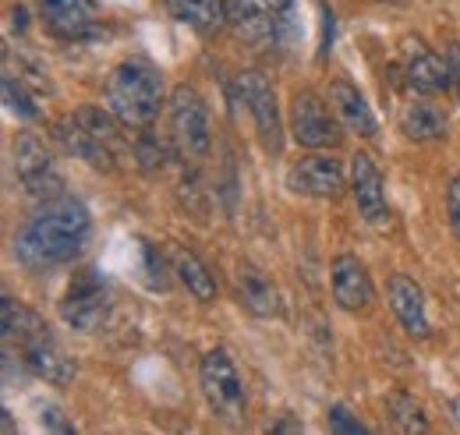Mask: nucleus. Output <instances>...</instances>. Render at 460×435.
I'll use <instances>...</instances> for the list:
<instances>
[{
    "label": "nucleus",
    "mask_w": 460,
    "mask_h": 435,
    "mask_svg": "<svg viewBox=\"0 0 460 435\" xmlns=\"http://www.w3.org/2000/svg\"><path fill=\"white\" fill-rule=\"evenodd\" d=\"M171 142L173 149L188 160H202L209 153L213 142V128H209V107L199 96V89L191 85H177L171 93Z\"/></svg>",
    "instance_id": "6"
},
{
    "label": "nucleus",
    "mask_w": 460,
    "mask_h": 435,
    "mask_svg": "<svg viewBox=\"0 0 460 435\" xmlns=\"http://www.w3.org/2000/svg\"><path fill=\"white\" fill-rule=\"evenodd\" d=\"M4 432H14V422H11V411H4Z\"/></svg>",
    "instance_id": "31"
},
{
    "label": "nucleus",
    "mask_w": 460,
    "mask_h": 435,
    "mask_svg": "<svg viewBox=\"0 0 460 435\" xmlns=\"http://www.w3.org/2000/svg\"><path fill=\"white\" fill-rule=\"evenodd\" d=\"M330 432L333 435H368L372 429L365 422H358V414H350L344 404L330 407Z\"/></svg>",
    "instance_id": "25"
},
{
    "label": "nucleus",
    "mask_w": 460,
    "mask_h": 435,
    "mask_svg": "<svg viewBox=\"0 0 460 435\" xmlns=\"http://www.w3.org/2000/svg\"><path fill=\"white\" fill-rule=\"evenodd\" d=\"M173 272H177V280L199 297V301H213L217 297V280H213V272L209 266L199 259V255H191V252H184V248H177L173 252Z\"/></svg>",
    "instance_id": "21"
},
{
    "label": "nucleus",
    "mask_w": 460,
    "mask_h": 435,
    "mask_svg": "<svg viewBox=\"0 0 460 435\" xmlns=\"http://www.w3.org/2000/svg\"><path fill=\"white\" fill-rule=\"evenodd\" d=\"M202 393H206V404L209 411L224 422V425H244V411H248V396H244V382L237 376L234 361L224 347L209 351L202 358Z\"/></svg>",
    "instance_id": "5"
},
{
    "label": "nucleus",
    "mask_w": 460,
    "mask_h": 435,
    "mask_svg": "<svg viewBox=\"0 0 460 435\" xmlns=\"http://www.w3.org/2000/svg\"><path fill=\"white\" fill-rule=\"evenodd\" d=\"M386 294H390V308H394V315L401 319V326L411 333V336H418V340H425L429 336V315H425V294H421V287L411 280V276H390V287H386Z\"/></svg>",
    "instance_id": "16"
},
{
    "label": "nucleus",
    "mask_w": 460,
    "mask_h": 435,
    "mask_svg": "<svg viewBox=\"0 0 460 435\" xmlns=\"http://www.w3.org/2000/svg\"><path fill=\"white\" fill-rule=\"evenodd\" d=\"M386 411H390V422H394V429L403 435H425L429 432V418H425V407L411 396V393H390L386 396Z\"/></svg>",
    "instance_id": "22"
},
{
    "label": "nucleus",
    "mask_w": 460,
    "mask_h": 435,
    "mask_svg": "<svg viewBox=\"0 0 460 435\" xmlns=\"http://www.w3.org/2000/svg\"><path fill=\"white\" fill-rule=\"evenodd\" d=\"M117 120L114 113H103L96 107H82L67 117H60L54 124V135L58 142L78 160H85L89 166L96 170H114L117 166V153H120V131H117Z\"/></svg>",
    "instance_id": "4"
},
{
    "label": "nucleus",
    "mask_w": 460,
    "mask_h": 435,
    "mask_svg": "<svg viewBox=\"0 0 460 435\" xmlns=\"http://www.w3.org/2000/svg\"><path fill=\"white\" fill-rule=\"evenodd\" d=\"M447 217H450V230L460 241V173L450 177V188H447Z\"/></svg>",
    "instance_id": "26"
},
{
    "label": "nucleus",
    "mask_w": 460,
    "mask_h": 435,
    "mask_svg": "<svg viewBox=\"0 0 460 435\" xmlns=\"http://www.w3.org/2000/svg\"><path fill=\"white\" fill-rule=\"evenodd\" d=\"M14 170H18V181H22V188L29 195H36L43 202L64 195L60 191L64 188V177H60L58 164H54V156L47 153V146L32 131H22L14 138Z\"/></svg>",
    "instance_id": "9"
},
{
    "label": "nucleus",
    "mask_w": 460,
    "mask_h": 435,
    "mask_svg": "<svg viewBox=\"0 0 460 435\" xmlns=\"http://www.w3.org/2000/svg\"><path fill=\"white\" fill-rule=\"evenodd\" d=\"M4 100H7V107L14 110L22 120H36V117H40V107H36V100L29 96L25 82L14 78L11 71H4Z\"/></svg>",
    "instance_id": "24"
},
{
    "label": "nucleus",
    "mask_w": 460,
    "mask_h": 435,
    "mask_svg": "<svg viewBox=\"0 0 460 435\" xmlns=\"http://www.w3.org/2000/svg\"><path fill=\"white\" fill-rule=\"evenodd\" d=\"M234 287H237V301L252 312V315H259V319H277L280 312H284V305H280V290L266 280V272H259L255 266H241L237 276H234Z\"/></svg>",
    "instance_id": "17"
},
{
    "label": "nucleus",
    "mask_w": 460,
    "mask_h": 435,
    "mask_svg": "<svg viewBox=\"0 0 460 435\" xmlns=\"http://www.w3.org/2000/svg\"><path fill=\"white\" fill-rule=\"evenodd\" d=\"M273 432H301V425L297 422H280V425H273Z\"/></svg>",
    "instance_id": "30"
},
{
    "label": "nucleus",
    "mask_w": 460,
    "mask_h": 435,
    "mask_svg": "<svg viewBox=\"0 0 460 435\" xmlns=\"http://www.w3.org/2000/svg\"><path fill=\"white\" fill-rule=\"evenodd\" d=\"M131 153H135V160H138L142 170H160V166L167 164V142H160V135H153L149 128H142L135 135Z\"/></svg>",
    "instance_id": "23"
},
{
    "label": "nucleus",
    "mask_w": 460,
    "mask_h": 435,
    "mask_svg": "<svg viewBox=\"0 0 460 435\" xmlns=\"http://www.w3.org/2000/svg\"><path fill=\"white\" fill-rule=\"evenodd\" d=\"M330 107L341 117V124H344L347 131H354V135H361V138H372V135L379 131L372 107L365 103V96H361L350 82H333V85H330Z\"/></svg>",
    "instance_id": "19"
},
{
    "label": "nucleus",
    "mask_w": 460,
    "mask_h": 435,
    "mask_svg": "<svg viewBox=\"0 0 460 435\" xmlns=\"http://www.w3.org/2000/svg\"><path fill=\"white\" fill-rule=\"evenodd\" d=\"M447 64H450V78H454V89H457V96H460V43H450Z\"/></svg>",
    "instance_id": "28"
},
{
    "label": "nucleus",
    "mask_w": 460,
    "mask_h": 435,
    "mask_svg": "<svg viewBox=\"0 0 460 435\" xmlns=\"http://www.w3.org/2000/svg\"><path fill=\"white\" fill-rule=\"evenodd\" d=\"M401 131L414 142H432V138H443L447 135V117L443 110L429 100H418V103H407L401 113Z\"/></svg>",
    "instance_id": "20"
},
{
    "label": "nucleus",
    "mask_w": 460,
    "mask_h": 435,
    "mask_svg": "<svg viewBox=\"0 0 460 435\" xmlns=\"http://www.w3.org/2000/svg\"><path fill=\"white\" fill-rule=\"evenodd\" d=\"M4 340H18L22 347V361L36 379H47L54 386L75 379V361L67 358V351L58 343V336L50 333V326L25 305H18L11 294H4Z\"/></svg>",
    "instance_id": "2"
},
{
    "label": "nucleus",
    "mask_w": 460,
    "mask_h": 435,
    "mask_svg": "<svg viewBox=\"0 0 460 435\" xmlns=\"http://www.w3.org/2000/svg\"><path fill=\"white\" fill-rule=\"evenodd\" d=\"M333 301L344 312H365L376 301L372 276L358 255H337L333 259Z\"/></svg>",
    "instance_id": "15"
},
{
    "label": "nucleus",
    "mask_w": 460,
    "mask_h": 435,
    "mask_svg": "<svg viewBox=\"0 0 460 435\" xmlns=\"http://www.w3.org/2000/svg\"><path fill=\"white\" fill-rule=\"evenodd\" d=\"M89 234H93V219L78 199L71 195L47 199L43 209L32 213L14 234V259L29 272H50L75 262L85 252Z\"/></svg>",
    "instance_id": "1"
},
{
    "label": "nucleus",
    "mask_w": 460,
    "mask_h": 435,
    "mask_svg": "<svg viewBox=\"0 0 460 435\" xmlns=\"http://www.w3.org/2000/svg\"><path fill=\"white\" fill-rule=\"evenodd\" d=\"M60 319L78 333H96L111 319V287L96 270H82L71 276L60 297Z\"/></svg>",
    "instance_id": "7"
},
{
    "label": "nucleus",
    "mask_w": 460,
    "mask_h": 435,
    "mask_svg": "<svg viewBox=\"0 0 460 435\" xmlns=\"http://www.w3.org/2000/svg\"><path fill=\"white\" fill-rule=\"evenodd\" d=\"M164 11L173 22L191 25L202 36L220 32L230 22V4L227 0H164Z\"/></svg>",
    "instance_id": "18"
},
{
    "label": "nucleus",
    "mask_w": 460,
    "mask_h": 435,
    "mask_svg": "<svg viewBox=\"0 0 460 435\" xmlns=\"http://www.w3.org/2000/svg\"><path fill=\"white\" fill-rule=\"evenodd\" d=\"M11 25H14V29H18V32H22V29H25V25H29V11H25V7H22V4H18V7H11Z\"/></svg>",
    "instance_id": "29"
},
{
    "label": "nucleus",
    "mask_w": 460,
    "mask_h": 435,
    "mask_svg": "<svg viewBox=\"0 0 460 435\" xmlns=\"http://www.w3.org/2000/svg\"><path fill=\"white\" fill-rule=\"evenodd\" d=\"M290 135L305 149H333L344 138V124L333 113V107L323 103L319 93L301 89L290 103Z\"/></svg>",
    "instance_id": "8"
},
{
    "label": "nucleus",
    "mask_w": 460,
    "mask_h": 435,
    "mask_svg": "<svg viewBox=\"0 0 460 435\" xmlns=\"http://www.w3.org/2000/svg\"><path fill=\"white\" fill-rule=\"evenodd\" d=\"M288 188L294 195H308V199H337L347 188L344 164L333 156H305L288 170Z\"/></svg>",
    "instance_id": "12"
},
{
    "label": "nucleus",
    "mask_w": 460,
    "mask_h": 435,
    "mask_svg": "<svg viewBox=\"0 0 460 435\" xmlns=\"http://www.w3.org/2000/svg\"><path fill=\"white\" fill-rule=\"evenodd\" d=\"M350 195L358 202V213L365 217V223L379 226L390 217V206H386V181L379 173V166L372 164L368 153H358L350 156Z\"/></svg>",
    "instance_id": "13"
},
{
    "label": "nucleus",
    "mask_w": 460,
    "mask_h": 435,
    "mask_svg": "<svg viewBox=\"0 0 460 435\" xmlns=\"http://www.w3.org/2000/svg\"><path fill=\"white\" fill-rule=\"evenodd\" d=\"M40 11H43L47 29L67 43H82L100 32L96 0H40Z\"/></svg>",
    "instance_id": "11"
},
{
    "label": "nucleus",
    "mask_w": 460,
    "mask_h": 435,
    "mask_svg": "<svg viewBox=\"0 0 460 435\" xmlns=\"http://www.w3.org/2000/svg\"><path fill=\"white\" fill-rule=\"evenodd\" d=\"M40 422H43V429H47V432H75V425L60 418L58 407H43V418H40Z\"/></svg>",
    "instance_id": "27"
},
{
    "label": "nucleus",
    "mask_w": 460,
    "mask_h": 435,
    "mask_svg": "<svg viewBox=\"0 0 460 435\" xmlns=\"http://www.w3.org/2000/svg\"><path fill=\"white\" fill-rule=\"evenodd\" d=\"M403 75H407V85L418 89V93H425V96L447 93L454 85L450 64H443L421 40H407L403 43Z\"/></svg>",
    "instance_id": "14"
},
{
    "label": "nucleus",
    "mask_w": 460,
    "mask_h": 435,
    "mask_svg": "<svg viewBox=\"0 0 460 435\" xmlns=\"http://www.w3.org/2000/svg\"><path fill=\"white\" fill-rule=\"evenodd\" d=\"M107 110L114 113L124 128H153L160 103H164V75L146 57L120 60L107 78Z\"/></svg>",
    "instance_id": "3"
},
{
    "label": "nucleus",
    "mask_w": 460,
    "mask_h": 435,
    "mask_svg": "<svg viewBox=\"0 0 460 435\" xmlns=\"http://www.w3.org/2000/svg\"><path fill=\"white\" fill-rule=\"evenodd\" d=\"M241 96L255 117V131H259L266 153H280L284 149V124H280V110H277V93L266 82V75L244 71L241 75Z\"/></svg>",
    "instance_id": "10"
}]
</instances>
